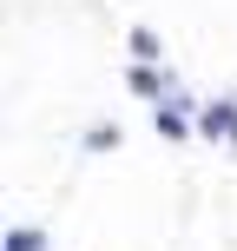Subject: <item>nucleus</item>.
Instances as JSON below:
<instances>
[{"label": "nucleus", "mask_w": 237, "mask_h": 251, "mask_svg": "<svg viewBox=\"0 0 237 251\" xmlns=\"http://www.w3.org/2000/svg\"><path fill=\"white\" fill-rule=\"evenodd\" d=\"M198 132H204V139H231V146H237V100L204 106V113H198Z\"/></svg>", "instance_id": "f257e3e1"}, {"label": "nucleus", "mask_w": 237, "mask_h": 251, "mask_svg": "<svg viewBox=\"0 0 237 251\" xmlns=\"http://www.w3.org/2000/svg\"><path fill=\"white\" fill-rule=\"evenodd\" d=\"M151 119H158L165 139H185V113H178V106H151Z\"/></svg>", "instance_id": "f03ea898"}, {"label": "nucleus", "mask_w": 237, "mask_h": 251, "mask_svg": "<svg viewBox=\"0 0 237 251\" xmlns=\"http://www.w3.org/2000/svg\"><path fill=\"white\" fill-rule=\"evenodd\" d=\"M132 53H138V66H151V60H158V40H151L145 26H132Z\"/></svg>", "instance_id": "7ed1b4c3"}, {"label": "nucleus", "mask_w": 237, "mask_h": 251, "mask_svg": "<svg viewBox=\"0 0 237 251\" xmlns=\"http://www.w3.org/2000/svg\"><path fill=\"white\" fill-rule=\"evenodd\" d=\"M132 93H145V100H158V73H151V66H132Z\"/></svg>", "instance_id": "20e7f679"}, {"label": "nucleus", "mask_w": 237, "mask_h": 251, "mask_svg": "<svg viewBox=\"0 0 237 251\" xmlns=\"http://www.w3.org/2000/svg\"><path fill=\"white\" fill-rule=\"evenodd\" d=\"M46 238H40V231H7V251H40Z\"/></svg>", "instance_id": "39448f33"}, {"label": "nucleus", "mask_w": 237, "mask_h": 251, "mask_svg": "<svg viewBox=\"0 0 237 251\" xmlns=\"http://www.w3.org/2000/svg\"><path fill=\"white\" fill-rule=\"evenodd\" d=\"M86 146H92V152H112V146H119V132H112V126H99V132H86Z\"/></svg>", "instance_id": "423d86ee"}]
</instances>
